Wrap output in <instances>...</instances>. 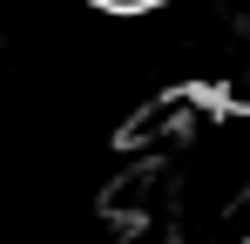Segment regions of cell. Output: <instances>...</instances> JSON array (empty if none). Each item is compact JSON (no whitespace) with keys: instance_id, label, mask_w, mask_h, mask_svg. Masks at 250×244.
I'll list each match as a JSON object with an SVG mask.
<instances>
[{"instance_id":"1","label":"cell","mask_w":250,"mask_h":244,"mask_svg":"<svg viewBox=\"0 0 250 244\" xmlns=\"http://www.w3.org/2000/svg\"><path fill=\"white\" fill-rule=\"evenodd\" d=\"M95 14H156V7H169V0H88Z\"/></svg>"}]
</instances>
